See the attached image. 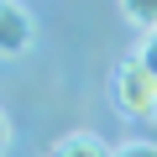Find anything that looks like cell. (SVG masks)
Wrapping results in <instances>:
<instances>
[{"mask_svg": "<svg viewBox=\"0 0 157 157\" xmlns=\"http://www.w3.org/2000/svg\"><path fill=\"white\" fill-rule=\"evenodd\" d=\"M115 105L126 110V115H157V73L131 52V58H121V68H115Z\"/></svg>", "mask_w": 157, "mask_h": 157, "instance_id": "obj_1", "label": "cell"}, {"mask_svg": "<svg viewBox=\"0 0 157 157\" xmlns=\"http://www.w3.org/2000/svg\"><path fill=\"white\" fill-rule=\"evenodd\" d=\"M32 11L16 6V0H0V58H21L32 47Z\"/></svg>", "mask_w": 157, "mask_h": 157, "instance_id": "obj_2", "label": "cell"}, {"mask_svg": "<svg viewBox=\"0 0 157 157\" xmlns=\"http://www.w3.org/2000/svg\"><path fill=\"white\" fill-rule=\"evenodd\" d=\"M47 157H115V147H105L94 131H68V136H58L52 141V152Z\"/></svg>", "mask_w": 157, "mask_h": 157, "instance_id": "obj_3", "label": "cell"}, {"mask_svg": "<svg viewBox=\"0 0 157 157\" xmlns=\"http://www.w3.org/2000/svg\"><path fill=\"white\" fill-rule=\"evenodd\" d=\"M121 16H126L136 32L157 37V0H126V6H121Z\"/></svg>", "mask_w": 157, "mask_h": 157, "instance_id": "obj_4", "label": "cell"}, {"mask_svg": "<svg viewBox=\"0 0 157 157\" xmlns=\"http://www.w3.org/2000/svg\"><path fill=\"white\" fill-rule=\"evenodd\" d=\"M115 157H157V141H126L115 147Z\"/></svg>", "mask_w": 157, "mask_h": 157, "instance_id": "obj_5", "label": "cell"}, {"mask_svg": "<svg viewBox=\"0 0 157 157\" xmlns=\"http://www.w3.org/2000/svg\"><path fill=\"white\" fill-rule=\"evenodd\" d=\"M136 58H141V63H147V68L157 73V37H141V47H136Z\"/></svg>", "mask_w": 157, "mask_h": 157, "instance_id": "obj_6", "label": "cell"}, {"mask_svg": "<svg viewBox=\"0 0 157 157\" xmlns=\"http://www.w3.org/2000/svg\"><path fill=\"white\" fill-rule=\"evenodd\" d=\"M6 152H11V115L0 110V157H6Z\"/></svg>", "mask_w": 157, "mask_h": 157, "instance_id": "obj_7", "label": "cell"}, {"mask_svg": "<svg viewBox=\"0 0 157 157\" xmlns=\"http://www.w3.org/2000/svg\"><path fill=\"white\" fill-rule=\"evenodd\" d=\"M152 121H157V115H152Z\"/></svg>", "mask_w": 157, "mask_h": 157, "instance_id": "obj_8", "label": "cell"}]
</instances>
